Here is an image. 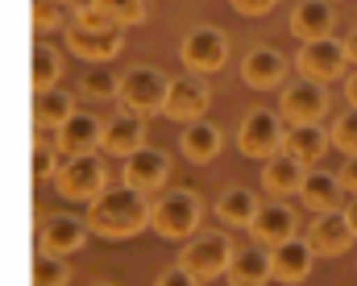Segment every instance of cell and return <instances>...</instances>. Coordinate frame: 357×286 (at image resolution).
Masks as SVG:
<instances>
[{"instance_id":"cell-8","label":"cell","mask_w":357,"mask_h":286,"mask_svg":"<svg viewBox=\"0 0 357 286\" xmlns=\"http://www.w3.org/2000/svg\"><path fill=\"white\" fill-rule=\"evenodd\" d=\"M345 63H349L345 42H337L333 33L303 42L299 46V58H295V67L303 71V79H316V84H328V79L345 75Z\"/></svg>"},{"instance_id":"cell-13","label":"cell","mask_w":357,"mask_h":286,"mask_svg":"<svg viewBox=\"0 0 357 286\" xmlns=\"http://www.w3.org/2000/svg\"><path fill=\"white\" fill-rule=\"evenodd\" d=\"M354 224H349V216L341 212V207H333V212H316V220H312V228H307V241H312V249L316 253H324V257H337V253H345L349 245H354Z\"/></svg>"},{"instance_id":"cell-30","label":"cell","mask_w":357,"mask_h":286,"mask_svg":"<svg viewBox=\"0 0 357 286\" xmlns=\"http://www.w3.org/2000/svg\"><path fill=\"white\" fill-rule=\"evenodd\" d=\"M116 92H121V75L108 63H91L84 75V95L88 100H116Z\"/></svg>"},{"instance_id":"cell-3","label":"cell","mask_w":357,"mask_h":286,"mask_svg":"<svg viewBox=\"0 0 357 286\" xmlns=\"http://www.w3.org/2000/svg\"><path fill=\"white\" fill-rule=\"evenodd\" d=\"M199 216H204V203H199L195 191H187V187L167 191L162 199L150 203V224L167 241H187L191 232H199Z\"/></svg>"},{"instance_id":"cell-29","label":"cell","mask_w":357,"mask_h":286,"mask_svg":"<svg viewBox=\"0 0 357 286\" xmlns=\"http://www.w3.org/2000/svg\"><path fill=\"white\" fill-rule=\"evenodd\" d=\"M88 4L100 17H108L112 25H121V29L146 21V0H88Z\"/></svg>"},{"instance_id":"cell-24","label":"cell","mask_w":357,"mask_h":286,"mask_svg":"<svg viewBox=\"0 0 357 286\" xmlns=\"http://www.w3.org/2000/svg\"><path fill=\"white\" fill-rule=\"evenodd\" d=\"M282 150H287L291 158H299L303 166H312V162L324 158V150H328V133H324L320 125H291L287 137H282Z\"/></svg>"},{"instance_id":"cell-6","label":"cell","mask_w":357,"mask_h":286,"mask_svg":"<svg viewBox=\"0 0 357 286\" xmlns=\"http://www.w3.org/2000/svg\"><path fill=\"white\" fill-rule=\"evenodd\" d=\"M54 183L67 199H96L104 191V162L96 154H67L54 170Z\"/></svg>"},{"instance_id":"cell-40","label":"cell","mask_w":357,"mask_h":286,"mask_svg":"<svg viewBox=\"0 0 357 286\" xmlns=\"http://www.w3.org/2000/svg\"><path fill=\"white\" fill-rule=\"evenodd\" d=\"M345 216H349V224H354V232H357V199H349V207H345Z\"/></svg>"},{"instance_id":"cell-4","label":"cell","mask_w":357,"mask_h":286,"mask_svg":"<svg viewBox=\"0 0 357 286\" xmlns=\"http://www.w3.org/2000/svg\"><path fill=\"white\" fill-rule=\"evenodd\" d=\"M229 257H233V241L225 232H191L178 253V266H187L199 283H208L229 274Z\"/></svg>"},{"instance_id":"cell-44","label":"cell","mask_w":357,"mask_h":286,"mask_svg":"<svg viewBox=\"0 0 357 286\" xmlns=\"http://www.w3.org/2000/svg\"><path fill=\"white\" fill-rule=\"evenodd\" d=\"M233 286H245V283H233Z\"/></svg>"},{"instance_id":"cell-14","label":"cell","mask_w":357,"mask_h":286,"mask_svg":"<svg viewBox=\"0 0 357 286\" xmlns=\"http://www.w3.org/2000/svg\"><path fill=\"white\" fill-rule=\"evenodd\" d=\"M208 100H212V95H208V84H204L195 71H187V75L171 79L162 112H167V116H175V120H199V116H204V108H208Z\"/></svg>"},{"instance_id":"cell-33","label":"cell","mask_w":357,"mask_h":286,"mask_svg":"<svg viewBox=\"0 0 357 286\" xmlns=\"http://www.w3.org/2000/svg\"><path fill=\"white\" fill-rule=\"evenodd\" d=\"M33 25L46 29H63L67 25V4L63 0H33Z\"/></svg>"},{"instance_id":"cell-27","label":"cell","mask_w":357,"mask_h":286,"mask_svg":"<svg viewBox=\"0 0 357 286\" xmlns=\"http://www.w3.org/2000/svg\"><path fill=\"white\" fill-rule=\"evenodd\" d=\"M183 154L191 158V162H208V158H216L220 154V129L212 125V120H187V133H183Z\"/></svg>"},{"instance_id":"cell-18","label":"cell","mask_w":357,"mask_h":286,"mask_svg":"<svg viewBox=\"0 0 357 286\" xmlns=\"http://www.w3.org/2000/svg\"><path fill=\"white\" fill-rule=\"evenodd\" d=\"M282 75H287V58H282L274 46H258V50H250L245 63H241V79H245L250 88H258V92L278 88Z\"/></svg>"},{"instance_id":"cell-11","label":"cell","mask_w":357,"mask_h":286,"mask_svg":"<svg viewBox=\"0 0 357 286\" xmlns=\"http://www.w3.org/2000/svg\"><path fill=\"white\" fill-rule=\"evenodd\" d=\"M84 241H88V224L71 212H50L38 224V249L50 257H67V253L84 249Z\"/></svg>"},{"instance_id":"cell-39","label":"cell","mask_w":357,"mask_h":286,"mask_svg":"<svg viewBox=\"0 0 357 286\" xmlns=\"http://www.w3.org/2000/svg\"><path fill=\"white\" fill-rule=\"evenodd\" d=\"M345 92H349V100H354V104H357V71H354V75H349V79H345Z\"/></svg>"},{"instance_id":"cell-28","label":"cell","mask_w":357,"mask_h":286,"mask_svg":"<svg viewBox=\"0 0 357 286\" xmlns=\"http://www.w3.org/2000/svg\"><path fill=\"white\" fill-rule=\"evenodd\" d=\"M71 112H75V108H71V95L59 92V88L33 95V125H38V129H59Z\"/></svg>"},{"instance_id":"cell-23","label":"cell","mask_w":357,"mask_h":286,"mask_svg":"<svg viewBox=\"0 0 357 286\" xmlns=\"http://www.w3.org/2000/svg\"><path fill=\"white\" fill-rule=\"evenodd\" d=\"M341 175H328V170H307L303 175V183H299V199L312 207V212H333V207H341Z\"/></svg>"},{"instance_id":"cell-43","label":"cell","mask_w":357,"mask_h":286,"mask_svg":"<svg viewBox=\"0 0 357 286\" xmlns=\"http://www.w3.org/2000/svg\"><path fill=\"white\" fill-rule=\"evenodd\" d=\"M33 286H46V283H33Z\"/></svg>"},{"instance_id":"cell-34","label":"cell","mask_w":357,"mask_h":286,"mask_svg":"<svg viewBox=\"0 0 357 286\" xmlns=\"http://www.w3.org/2000/svg\"><path fill=\"white\" fill-rule=\"evenodd\" d=\"M333 145L345 154H357V104L333 120Z\"/></svg>"},{"instance_id":"cell-19","label":"cell","mask_w":357,"mask_h":286,"mask_svg":"<svg viewBox=\"0 0 357 286\" xmlns=\"http://www.w3.org/2000/svg\"><path fill=\"white\" fill-rule=\"evenodd\" d=\"M333 25H337L333 0H299L295 13H291V29H295V38H303V42L333 33Z\"/></svg>"},{"instance_id":"cell-21","label":"cell","mask_w":357,"mask_h":286,"mask_svg":"<svg viewBox=\"0 0 357 286\" xmlns=\"http://www.w3.org/2000/svg\"><path fill=\"white\" fill-rule=\"evenodd\" d=\"M229 278H233V283H245V286H262L270 278V245L254 241V245L233 249V257H229Z\"/></svg>"},{"instance_id":"cell-31","label":"cell","mask_w":357,"mask_h":286,"mask_svg":"<svg viewBox=\"0 0 357 286\" xmlns=\"http://www.w3.org/2000/svg\"><path fill=\"white\" fill-rule=\"evenodd\" d=\"M33 283L67 286V283H71V270H67V262H63V257H50V253H42V257L33 262Z\"/></svg>"},{"instance_id":"cell-22","label":"cell","mask_w":357,"mask_h":286,"mask_svg":"<svg viewBox=\"0 0 357 286\" xmlns=\"http://www.w3.org/2000/svg\"><path fill=\"white\" fill-rule=\"evenodd\" d=\"M303 175H307V166L299 158H291L287 150H278L274 158H266V166H262V183H266L270 195H299Z\"/></svg>"},{"instance_id":"cell-7","label":"cell","mask_w":357,"mask_h":286,"mask_svg":"<svg viewBox=\"0 0 357 286\" xmlns=\"http://www.w3.org/2000/svg\"><path fill=\"white\" fill-rule=\"evenodd\" d=\"M183 67L195 71V75H212L229 63V38L216 29V25H199L183 38Z\"/></svg>"},{"instance_id":"cell-41","label":"cell","mask_w":357,"mask_h":286,"mask_svg":"<svg viewBox=\"0 0 357 286\" xmlns=\"http://www.w3.org/2000/svg\"><path fill=\"white\" fill-rule=\"evenodd\" d=\"M96 286H112V283H96Z\"/></svg>"},{"instance_id":"cell-9","label":"cell","mask_w":357,"mask_h":286,"mask_svg":"<svg viewBox=\"0 0 357 286\" xmlns=\"http://www.w3.org/2000/svg\"><path fill=\"white\" fill-rule=\"evenodd\" d=\"M282 137H287L282 120H278L274 112H266V108H254V112L241 120V129H237L241 154H245V158H262V162L282 150Z\"/></svg>"},{"instance_id":"cell-20","label":"cell","mask_w":357,"mask_h":286,"mask_svg":"<svg viewBox=\"0 0 357 286\" xmlns=\"http://www.w3.org/2000/svg\"><path fill=\"white\" fill-rule=\"evenodd\" d=\"M250 232L262 241V245H278V241H287V237H295L299 232V224H295V212L287 207V203H262L258 207V216H254V224H250Z\"/></svg>"},{"instance_id":"cell-42","label":"cell","mask_w":357,"mask_h":286,"mask_svg":"<svg viewBox=\"0 0 357 286\" xmlns=\"http://www.w3.org/2000/svg\"><path fill=\"white\" fill-rule=\"evenodd\" d=\"M63 4H75V0H63Z\"/></svg>"},{"instance_id":"cell-38","label":"cell","mask_w":357,"mask_h":286,"mask_svg":"<svg viewBox=\"0 0 357 286\" xmlns=\"http://www.w3.org/2000/svg\"><path fill=\"white\" fill-rule=\"evenodd\" d=\"M345 54H349V63H357V25L345 33Z\"/></svg>"},{"instance_id":"cell-32","label":"cell","mask_w":357,"mask_h":286,"mask_svg":"<svg viewBox=\"0 0 357 286\" xmlns=\"http://www.w3.org/2000/svg\"><path fill=\"white\" fill-rule=\"evenodd\" d=\"M59 145H50L46 137H38L33 141V179L38 183H46V179H54V170H59Z\"/></svg>"},{"instance_id":"cell-17","label":"cell","mask_w":357,"mask_h":286,"mask_svg":"<svg viewBox=\"0 0 357 286\" xmlns=\"http://www.w3.org/2000/svg\"><path fill=\"white\" fill-rule=\"evenodd\" d=\"M100 133H104V120H100L96 112H71V116L54 129V145H59L63 154H91L96 141H100Z\"/></svg>"},{"instance_id":"cell-26","label":"cell","mask_w":357,"mask_h":286,"mask_svg":"<svg viewBox=\"0 0 357 286\" xmlns=\"http://www.w3.org/2000/svg\"><path fill=\"white\" fill-rule=\"evenodd\" d=\"M59 79H63V54L50 42H38L29 50V84H33V92H50Z\"/></svg>"},{"instance_id":"cell-16","label":"cell","mask_w":357,"mask_h":286,"mask_svg":"<svg viewBox=\"0 0 357 286\" xmlns=\"http://www.w3.org/2000/svg\"><path fill=\"white\" fill-rule=\"evenodd\" d=\"M100 145L108 150V154H116V158H129L133 150H142L146 145V120L137 116V112H116V116H108L104 120V133H100Z\"/></svg>"},{"instance_id":"cell-25","label":"cell","mask_w":357,"mask_h":286,"mask_svg":"<svg viewBox=\"0 0 357 286\" xmlns=\"http://www.w3.org/2000/svg\"><path fill=\"white\" fill-rule=\"evenodd\" d=\"M258 207H262V203H258V195L250 187H233L216 199V216H220V224H229V228H250L254 216H258Z\"/></svg>"},{"instance_id":"cell-12","label":"cell","mask_w":357,"mask_h":286,"mask_svg":"<svg viewBox=\"0 0 357 286\" xmlns=\"http://www.w3.org/2000/svg\"><path fill=\"white\" fill-rule=\"evenodd\" d=\"M324 112H328V92L316 79H299L282 92V116L291 125H320Z\"/></svg>"},{"instance_id":"cell-2","label":"cell","mask_w":357,"mask_h":286,"mask_svg":"<svg viewBox=\"0 0 357 286\" xmlns=\"http://www.w3.org/2000/svg\"><path fill=\"white\" fill-rule=\"evenodd\" d=\"M67 42H71V50L79 54V58H88V63H112L116 54H121V25H112L108 17H100L96 8H91L88 0H79V8H75V21L67 25Z\"/></svg>"},{"instance_id":"cell-35","label":"cell","mask_w":357,"mask_h":286,"mask_svg":"<svg viewBox=\"0 0 357 286\" xmlns=\"http://www.w3.org/2000/svg\"><path fill=\"white\" fill-rule=\"evenodd\" d=\"M154 286H199V278H195L187 266H171V270H162V274L154 278Z\"/></svg>"},{"instance_id":"cell-5","label":"cell","mask_w":357,"mask_h":286,"mask_svg":"<svg viewBox=\"0 0 357 286\" xmlns=\"http://www.w3.org/2000/svg\"><path fill=\"white\" fill-rule=\"evenodd\" d=\"M167 88H171V79H167L158 67H129V71L121 75V92H116V100L125 104V112L150 116V112H162Z\"/></svg>"},{"instance_id":"cell-36","label":"cell","mask_w":357,"mask_h":286,"mask_svg":"<svg viewBox=\"0 0 357 286\" xmlns=\"http://www.w3.org/2000/svg\"><path fill=\"white\" fill-rule=\"evenodd\" d=\"M241 17H262V13H270L274 8V0H229Z\"/></svg>"},{"instance_id":"cell-10","label":"cell","mask_w":357,"mask_h":286,"mask_svg":"<svg viewBox=\"0 0 357 286\" xmlns=\"http://www.w3.org/2000/svg\"><path fill=\"white\" fill-rule=\"evenodd\" d=\"M316 266V249L307 237H287L278 245H270V278L282 286H295L303 283Z\"/></svg>"},{"instance_id":"cell-37","label":"cell","mask_w":357,"mask_h":286,"mask_svg":"<svg viewBox=\"0 0 357 286\" xmlns=\"http://www.w3.org/2000/svg\"><path fill=\"white\" fill-rule=\"evenodd\" d=\"M341 187L357 195V154H349V162H345V170H341Z\"/></svg>"},{"instance_id":"cell-1","label":"cell","mask_w":357,"mask_h":286,"mask_svg":"<svg viewBox=\"0 0 357 286\" xmlns=\"http://www.w3.org/2000/svg\"><path fill=\"white\" fill-rule=\"evenodd\" d=\"M150 224V199L146 191L137 187H104L96 199L88 203V228H96V237H108V241H125L133 232H142Z\"/></svg>"},{"instance_id":"cell-15","label":"cell","mask_w":357,"mask_h":286,"mask_svg":"<svg viewBox=\"0 0 357 286\" xmlns=\"http://www.w3.org/2000/svg\"><path fill=\"white\" fill-rule=\"evenodd\" d=\"M171 175V158L167 150H154V145H142L125 158V183L137 191H158Z\"/></svg>"}]
</instances>
